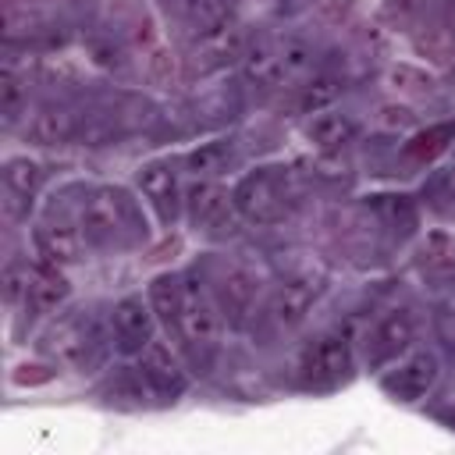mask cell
<instances>
[{
  "label": "cell",
  "mask_w": 455,
  "mask_h": 455,
  "mask_svg": "<svg viewBox=\"0 0 455 455\" xmlns=\"http://www.w3.org/2000/svg\"><path fill=\"white\" fill-rule=\"evenodd\" d=\"M139 377L153 395L171 398V402L178 395H185V387H188V373H185L181 359L156 338L139 352Z\"/></svg>",
  "instance_id": "52a82bcc"
},
{
  "label": "cell",
  "mask_w": 455,
  "mask_h": 455,
  "mask_svg": "<svg viewBox=\"0 0 455 455\" xmlns=\"http://www.w3.org/2000/svg\"><path fill=\"white\" fill-rule=\"evenodd\" d=\"M0 206H4V217H7V220H25V217H28V206H32V199L4 185V199H0Z\"/></svg>",
  "instance_id": "f1b7e54d"
},
{
  "label": "cell",
  "mask_w": 455,
  "mask_h": 455,
  "mask_svg": "<svg viewBox=\"0 0 455 455\" xmlns=\"http://www.w3.org/2000/svg\"><path fill=\"white\" fill-rule=\"evenodd\" d=\"M174 331L196 352H213L220 338V306L196 277H178V316Z\"/></svg>",
  "instance_id": "7a4b0ae2"
},
{
  "label": "cell",
  "mask_w": 455,
  "mask_h": 455,
  "mask_svg": "<svg viewBox=\"0 0 455 455\" xmlns=\"http://www.w3.org/2000/svg\"><path fill=\"white\" fill-rule=\"evenodd\" d=\"M320 281L316 277H291L288 284H281V291L274 295V320L281 327H299L306 320V313L313 309L316 295H320Z\"/></svg>",
  "instance_id": "4fadbf2b"
},
{
  "label": "cell",
  "mask_w": 455,
  "mask_h": 455,
  "mask_svg": "<svg viewBox=\"0 0 455 455\" xmlns=\"http://www.w3.org/2000/svg\"><path fill=\"white\" fill-rule=\"evenodd\" d=\"M306 139L323 153H338L355 139V121L338 110H316L306 121Z\"/></svg>",
  "instance_id": "2e32d148"
},
{
  "label": "cell",
  "mask_w": 455,
  "mask_h": 455,
  "mask_svg": "<svg viewBox=\"0 0 455 455\" xmlns=\"http://www.w3.org/2000/svg\"><path fill=\"white\" fill-rule=\"evenodd\" d=\"M50 4H57V0H21L25 11H28V7H50Z\"/></svg>",
  "instance_id": "4dcf8cb0"
},
{
  "label": "cell",
  "mask_w": 455,
  "mask_h": 455,
  "mask_svg": "<svg viewBox=\"0 0 455 455\" xmlns=\"http://www.w3.org/2000/svg\"><path fill=\"white\" fill-rule=\"evenodd\" d=\"M416 7H419V0H387L391 18H409V14H416Z\"/></svg>",
  "instance_id": "f546056e"
},
{
  "label": "cell",
  "mask_w": 455,
  "mask_h": 455,
  "mask_svg": "<svg viewBox=\"0 0 455 455\" xmlns=\"http://www.w3.org/2000/svg\"><path fill=\"white\" fill-rule=\"evenodd\" d=\"M188 171L196 178H217L228 164H231V139H210V142H199L188 156H185Z\"/></svg>",
  "instance_id": "ffe728a7"
},
{
  "label": "cell",
  "mask_w": 455,
  "mask_h": 455,
  "mask_svg": "<svg viewBox=\"0 0 455 455\" xmlns=\"http://www.w3.org/2000/svg\"><path fill=\"white\" fill-rule=\"evenodd\" d=\"M231 196H235L238 213L245 220H252V224H277L284 217V206H288L284 185H281V178L270 167L245 174Z\"/></svg>",
  "instance_id": "277c9868"
},
{
  "label": "cell",
  "mask_w": 455,
  "mask_h": 455,
  "mask_svg": "<svg viewBox=\"0 0 455 455\" xmlns=\"http://www.w3.org/2000/svg\"><path fill=\"white\" fill-rule=\"evenodd\" d=\"M28 107V89L25 82L14 75V68H4L0 75V114H4V124H14Z\"/></svg>",
  "instance_id": "484cf974"
},
{
  "label": "cell",
  "mask_w": 455,
  "mask_h": 455,
  "mask_svg": "<svg viewBox=\"0 0 455 455\" xmlns=\"http://www.w3.org/2000/svg\"><path fill=\"white\" fill-rule=\"evenodd\" d=\"M68 291H71V284L64 281V274L57 270V263H36V267H28V306L32 309H39V313H50V309H57L64 299H68Z\"/></svg>",
  "instance_id": "e0dca14e"
},
{
  "label": "cell",
  "mask_w": 455,
  "mask_h": 455,
  "mask_svg": "<svg viewBox=\"0 0 455 455\" xmlns=\"http://www.w3.org/2000/svg\"><path fill=\"white\" fill-rule=\"evenodd\" d=\"M85 245H89L85 231L75 228V224H68V220H43L36 228V249H39V256L50 259V263H57V267L82 259Z\"/></svg>",
  "instance_id": "7c38bea8"
},
{
  "label": "cell",
  "mask_w": 455,
  "mask_h": 455,
  "mask_svg": "<svg viewBox=\"0 0 455 455\" xmlns=\"http://www.w3.org/2000/svg\"><path fill=\"white\" fill-rule=\"evenodd\" d=\"M245 46H249V36L242 32V25H238V21H228V25L213 28V32L196 36V43H192V60H196V68L213 71V68H224L228 60H242Z\"/></svg>",
  "instance_id": "8fae6325"
},
{
  "label": "cell",
  "mask_w": 455,
  "mask_h": 455,
  "mask_svg": "<svg viewBox=\"0 0 455 455\" xmlns=\"http://www.w3.org/2000/svg\"><path fill=\"white\" fill-rule=\"evenodd\" d=\"M135 185H139L142 199H149V206L156 210V217H160V220H167V224H171V220L178 217V210H181L185 196H181V181H178V171H174L171 164H164V160H153V164L139 167V174H135Z\"/></svg>",
  "instance_id": "ba28073f"
},
{
  "label": "cell",
  "mask_w": 455,
  "mask_h": 455,
  "mask_svg": "<svg viewBox=\"0 0 455 455\" xmlns=\"http://www.w3.org/2000/svg\"><path fill=\"white\" fill-rule=\"evenodd\" d=\"M277 53H281V75L284 82H302L313 71V46L306 39H277Z\"/></svg>",
  "instance_id": "603a6c76"
},
{
  "label": "cell",
  "mask_w": 455,
  "mask_h": 455,
  "mask_svg": "<svg viewBox=\"0 0 455 455\" xmlns=\"http://www.w3.org/2000/svg\"><path fill=\"white\" fill-rule=\"evenodd\" d=\"M78 132V124H75V114L68 110V107H39L28 121H25V135H28V142H36V146H60V142H68L71 135Z\"/></svg>",
  "instance_id": "9a60e30c"
},
{
  "label": "cell",
  "mask_w": 455,
  "mask_h": 455,
  "mask_svg": "<svg viewBox=\"0 0 455 455\" xmlns=\"http://www.w3.org/2000/svg\"><path fill=\"white\" fill-rule=\"evenodd\" d=\"M4 185L32 199L39 192V185H43V167L36 160H28V156H11L4 164Z\"/></svg>",
  "instance_id": "d4e9b609"
},
{
  "label": "cell",
  "mask_w": 455,
  "mask_h": 455,
  "mask_svg": "<svg viewBox=\"0 0 455 455\" xmlns=\"http://www.w3.org/2000/svg\"><path fill=\"white\" fill-rule=\"evenodd\" d=\"M252 299H256V281L245 270H231L224 277V302H220L224 316H231L235 323H242L249 316V309H252Z\"/></svg>",
  "instance_id": "44dd1931"
},
{
  "label": "cell",
  "mask_w": 455,
  "mask_h": 455,
  "mask_svg": "<svg viewBox=\"0 0 455 455\" xmlns=\"http://www.w3.org/2000/svg\"><path fill=\"white\" fill-rule=\"evenodd\" d=\"M167 7L196 32H213L228 21H235V0H167Z\"/></svg>",
  "instance_id": "5bb4252c"
},
{
  "label": "cell",
  "mask_w": 455,
  "mask_h": 455,
  "mask_svg": "<svg viewBox=\"0 0 455 455\" xmlns=\"http://www.w3.org/2000/svg\"><path fill=\"white\" fill-rule=\"evenodd\" d=\"M242 71L256 85H284L277 43L274 39H249V46L242 53Z\"/></svg>",
  "instance_id": "ac0fdd59"
},
{
  "label": "cell",
  "mask_w": 455,
  "mask_h": 455,
  "mask_svg": "<svg viewBox=\"0 0 455 455\" xmlns=\"http://www.w3.org/2000/svg\"><path fill=\"white\" fill-rule=\"evenodd\" d=\"M437 377H441L437 355H434V352H412V355L398 359V363L384 373L380 384H384V391H387L391 398H398V402H419V398H427V395L434 391Z\"/></svg>",
  "instance_id": "8992f818"
},
{
  "label": "cell",
  "mask_w": 455,
  "mask_h": 455,
  "mask_svg": "<svg viewBox=\"0 0 455 455\" xmlns=\"http://www.w3.org/2000/svg\"><path fill=\"white\" fill-rule=\"evenodd\" d=\"M451 139H455V124H434V128H427L405 142V156L416 164H430L434 156H441L448 149Z\"/></svg>",
  "instance_id": "7402d4cb"
},
{
  "label": "cell",
  "mask_w": 455,
  "mask_h": 455,
  "mask_svg": "<svg viewBox=\"0 0 455 455\" xmlns=\"http://www.w3.org/2000/svg\"><path fill=\"white\" fill-rule=\"evenodd\" d=\"M4 299L11 306L21 302V299H28V267L7 263V270H4Z\"/></svg>",
  "instance_id": "83f0119b"
},
{
  "label": "cell",
  "mask_w": 455,
  "mask_h": 455,
  "mask_svg": "<svg viewBox=\"0 0 455 455\" xmlns=\"http://www.w3.org/2000/svg\"><path fill=\"white\" fill-rule=\"evenodd\" d=\"M185 210H188V220L203 231H224V224L231 228V213L238 210L235 206V196H228L217 181L210 178H199V185L185 196Z\"/></svg>",
  "instance_id": "30bf717a"
},
{
  "label": "cell",
  "mask_w": 455,
  "mask_h": 455,
  "mask_svg": "<svg viewBox=\"0 0 455 455\" xmlns=\"http://www.w3.org/2000/svg\"><path fill=\"white\" fill-rule=\"evenodd\" d=\"M341 92V82L331 78V75H313L299 85V110L302 114H316V110H327Z\"/></svg>",
  "instance_id": "cb8c5ba5"
},
{
  "label": "cell",
  "mask_w": 455,
  "mask_h": 455,
  "mask_svg": "<svg viewBox=\"0 0 455 455\" xmlns=\"http://www.w3.org/2000/svg\"><path fill=\"white\" fill-rule=\"evenodd\" d=\"M110 331H114V341H117L121 352L139 355L153 341V306L142 302L139 295L121 299L110 309Z\"/></svg>",
  "instance_id": "9c48e42d"
},
{
  "label": "cell",
  "mask_w": 455,
  "mask_h": 455,
  "mask_svg": "<svg viewBox=\"0 0 455 455\" xmlns=\"http://www.w3.org/2000/svg\"><path fill=\"white\" fill-rule=\"evenodd\" d=\"M416 341V316L409 309H387L366 334V359L370 366L398 363Z\"/></svg>",
  "instance_id": "5b68a950"
},
{
  "label": "cell",
  "mask_w": 455,
  "mask_h": 455,
  "mask_svg": "<svg viewBox=\"0 0 455 455\" xmlns=\"http://www.w3.org/2000/svg\"><path fill=\"white\" fill-rule=\"evenodd\" d=\"M89 331H85V323L82 320H64V323H57L50 334H46V341H43V348L57 359V363H68V366H78L85 355H89Z\"/></svg>",
  "instance_id": "d6986e66"
},
{
  "label": "cell",
  "mask_w": 455,
  "mask_h": 455,
  "mask_svg": "<svg viewBox=\"0 0 455 455\" xmlns=\"http://www.w3.org/2000/svg\"><path fill=\"white\" fill-rule=\"evenodd\" d=\"M149 302L167 323H174V316H178V277H156L153 288H149Z\"/></svg>",
  "instance_id": "4316f807"
},
{
  "label": "cell",
  "mask_w": 455,
  "mask_h": 455,
  "mask_svg": "<svg viewBox=\"0 0 455 455\" xmlns=\"http://www.w3.org/2000/svg\"><path fill=\"white\" fill-rule=\"evenodd\" d=\"M82 231L96 249H124L146 238V224L135 199L110 185L89 192L82 206Z\"/></svg>",
  "instance_id": "6da1fadb"
},
{
  "label": "cell",
  "mask_w": 455,
  "mask_h": 455,
  "mask_svg": "<svg viewBox=\"0 0 455 455\" xmlns=\"http://www.w3.org/2000/svg\"><path fill=\"white\" fill-rule=\"evenodd\" d=\"M299 370H302V384H306V387L327 391V387L345 384L348 373H352V345H348V338H345L341 331L320 334V338L302 352Z\"/></svg>",
  "instance_id": "3957f363"
}]
</instances>
